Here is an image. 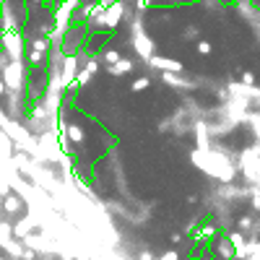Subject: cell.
I'll return each mask as SVG.
<instances>
[{
	"label": "cell",
	"instance_id": "6da1fadb",
	"mask_svg": "<svg viewBox=\"0 0 260 260\" xmlns=\"http://www.w3.org/2000/svg\"><path fill=\"white\" fill-rule=\"evenodd\" d=\"M0 211L5 216H19L24 211V200L16 195V192H5V198L0 200Z\"/></svg>",
	"mask_w": 260,
	"mask_h": 260
},
{
	"label": "cell",
	"instance_id": "7a4b0ae2",
	"mask_svg": "<svg viewBox=\"0 0 260 260\" xmlns=\"http://www.w3.org/2000/svg\"><path fill=\"white\" fill-rule=\"evenodd\" d=\"M133 71V63L130 60H120L117 65H112V73L115 75H122V73H130Z\"/></svg>",
	"mask_w": 260,
	"mask_h": 260
}]
</instances>
